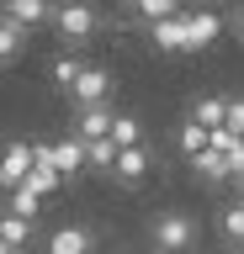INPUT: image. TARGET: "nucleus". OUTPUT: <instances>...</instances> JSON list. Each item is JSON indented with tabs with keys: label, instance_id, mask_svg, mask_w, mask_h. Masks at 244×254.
<instances>
[{
	"label": "nucleus",
	"instance_id": "nucleus-12",
	"mask_svg": "<svg viewBox=\"0 0 244 254\" xmlns=\"http://www.w3.org/2000/svg\"><path fill=\"white\" fill-rule=\"evenodd\" d=\"M112 175L117 180H144L149 175V148H117V164H112Z\"/></svg>",
	"mask_w": 244,
	"mask_h": 254
},
{
	"label": "nucleus",
	"instance_id": "nucleus-5",
	"mask_svg": "<svg viewBox=\"0 0 244 254\" xmlns=\"http://www.w3.org/2000/svg\"><path fill=\"white\" fill-rule=\"evenodd\" d=\"M90 249H96V233L85 222H64L48 233V254H90Z\"/></svg>",
	"mask_w": 244,
	"mask_h": 254
},
{
	"label": "nucleus",
	"instance_id": "nucleus-8",
	"mask_svg": "<svg viewBox=\"0 0 244 254\" xmlns=\"http://www.w3.org/2000/svg\"><path fill=\"white\" fill-rule=\"evenodd\" d=\"M149 37H154V48H160V53H186V11L154 21V27H149Z\"/></svg>",
	"mask_w": 244,
	"mask_h": 254
},
{
	"label": "nucleus",
	"instance_id": "nucleus-9",
	"mask_svg": "<svg viewBox=\"0 0 244 254\" xmlns=\"http://www.w3.org/2000/svg\"><path fill=\"white\" fill-rule=\"evenodd\" d=\"M0 16H5L16 32H27V27H43L53 11L43 5V0H5V5H0Z\"/></svg>",
	"mask_w": 244,
	"mask_h": 254
},
{
	"label": "nucleus",
	"instance_id": "nucleus-26",
	"mask_svg": "<svg viewBox=\"0 0 244 254\" xmlns=\"http://www.w3.org/2000/svg\"><path fill=\"white\" fill-rule=\"evenodd\" d=\"M239 186H244V180H239ZM239 201H244V196H239Z\"/></svg>",
	"mask_w": 244,
	"mask_h": 254
},
{
	"label": "nucleus",
	"instance_id": "nucleus-19",
	"mask_svg": "<svg viewBox=\"0 0 244 254\" xmlns=\"http://www.w3.org/2000/svg\"><path fill=\"white\" fill-rule=\"evenodd\" d=\"M180 5L175 0H138V5H133V16H138V21H149V27H154V21H164V16H175Z\"/></svg>",
	"mask_w": 244,
	"mask_h": 254
},
{
	"label": "nucleus",
	"instance_id": "nucleus-25",
	"mask_svg": "<svg viewBox=\"0 0 244 254\" xmlns=\"http://www.w3.org/2000/svg\"><path fill=\"white\" fill-rule=\"evenodd\" d=\"M0 254H11V249H5V244H0Z\"/></svg>",
	"mask_w": 244,
	"mask_h": 254
},
{
	"label": "nucleus",
	"instance_id": "nucleus-14",
	"mask_svg": "<svg viewBox=\"0 0 244 254\" xmlns=\"http://www.w3.org/2000/svg\"><path fill=\"white\" fill-rule=\"evenodd\" d=\"M223 101H228V95H202L196 111H191V122L207 127V132H218V127H223Z\"/></svg>",
	"mask_w": 244,
	"mask_h": 254
},
{
	"label": "nucleus",
	"instance_id": "nucleus-24",
	"mask_svg": "<svg viewBox=\"0 0 244 254\" xmlns=\"http://www.w3.org/2000/svg\"><path fill=\"white\" fill-rule=\"evenodd\" d=\"M234 32H239V43H244V11H234Z\"/></svg>",
	"mask_w": 244,
	"mask_h": 254
},
{
	"label": "nucleus",
	"instance_id": "nucleus-20",
	"mask_svg": "<svg viewBox=\"0 0 244 254\" xmlns=\"http://www.w3.org/2000/svg\"><path fill=\"white\" fill-rule=\"evenodd\" d=\"M191 164H196V175H202V180H212V186H218V180H228V170H223V159L212 154V148H202V154H196Z\"/></svg>",
	"mask_w": 244,
	"mask_h": 254
},
{
	"label": "nucleus",
	"instance_id": "nucleus-3",
	"mask_svg": "<svg viewBox=\"0 0 244 254\" xmlns=\"http://www.w3.org/2000/svg\"><path fill=\"white\" fill-rule=\"evenodd\" d=\"M48 21H53L59 32H64V43H69V48H75V43H85V37H90V32L101 27V16L90 11V5H59V11H53Z\"/></svg>",
	"mask_w": 244,
	"mask_h": 254
},
{
	"label": "nucleus",
	"instance_id": "nucleus-21",
	"mask_svg": "<svg viewBox=\"0 0 244 254\" xmlns=\"http://www.w3.org/2000/svg\"><path fill=\"white\" fill-rule=\"evenodd\" d=\"M85 164H96V170H112V164H117V148H112V138L85 143Z\"/></svg>",
	"mask_w": 244,
	"mask_h": 254
},
{
	"label": "nucleus",
	"instance_id": "nucleus-17",
	"mask_svg": "<svg viewBox=\"0 0 244 254\" xmlns=\"http://www.w3.org/2000/svg\"><path fill=\"white\" fill-rule=\"evenodd\" d=\"M218 228H223V238H228V244H239V249H244V201L223 206V217H218Z\"/></svg>",
	"mask_w": 244,
	"mask_h": 254
},
{
	"label": "nucleus",
	"instance_id": "nucleus-1",
	"mask_svg": "<svg viewBox=\"0 0 244 254\" xmlns=\"http://www.w3.org/2000/svg\"><path fill=\"white\" fill-rule=\"evenodd\" d=\"M149 238H154V249H160V254H186L196 244V217H191V212H180V206H164L160 217L149 222Z\"/></svg>",
	"mask_w": 244,
	"mask_h": 254
},
{
	"label": "nucleus",
	"instance_id": "nucleus-6",
	"mask_svg": "<svg viewBox=\"0 0 244 254\" xmlns=\"http://www.w3.org/2000/svg\"><path fill=\"white\" fill-rule=\"evenodd\" d=\"M112 117H117L112 106H85V111H75V138H80V143H101L106 132H112Z\"/></svg>",
	"mask_w": 244,
	"mask_h": 254
},
{
	"label": "nucleus",
	"instance_id": "nucleus-4",
	"mask_svg": "<svg viewBox=\"0 0 244 254\" xmlns=\"http://www.w3.org/2000/svg\"><path fill=\"white\" fill-rule=\"evenodd\" d=\"M27 170H32V143H5V148H0V186L5 190H16L21 180H27Z\"/></svg>",
	"mask_w": 244,
	"mask_h": 254
},
{
	"label": "nucleus",
	"instance_id": "nucleus-11",
	"mask_svg": "<svg viewBox=\"0 0 244 254\" xmlns=\"http://www.w3.org/2000/svg\"><path fill=\"white\" fill-rule=\"evenodd\" d=\"M106 138H112V148H144V122H138V117H128V111H117Z\"/></svg>",
	"mask_w": 244,
	"mask_h": 254
},
{
	"label": "nucleus",
	"instance_id": "nucleus-23",
	"mask_svg": "<svg viewBox=\"0 0 244 254\" xmlns=\"http://www.w3.org/2000/svg\"><path fill=\"white\" fill-rule=\"evenodd\" d=\"M202 148H207V127H196V122H186L180 127V154H202Z\"/></svg>",
	"mask_w": 244,
	"mask_h": 254
},
{
	"label": "nucleus",
	"instance_id": "nucleus-13",
	"mask_svg": "<svg viewBox=\"0 0 244 254\" xmlns=\"http://www.w3.org/2000/svg\"><path fill=\"white\" fill-rule=\"evenodd\" d=\"M0 244L11 254H21L27 244H32V222L27 217H11V212H0Z\"/></svg>",
	"mask_w": 244,
	"mask_h": 254
},
{
	"label": "nucleus",
	"instance_id": "nucleus-16",
	"mask_svg": "<svg viewBox=\"0 0 244 254\" xmlns=\"http://www.w3.org/2000/svg\"><path fill=\"white\" fill-rule=\"evenodd\" d=\"M48 74H53V85H64V90H69V85H75V79L85 74V64L75 59V53H59V59L48 64Z\"/></svg>",
	"mask_w": 244,
	"mask_h": 254
},
{
	"label": "nucleus",
	"instance_id": "nucleus-7",
	"mask_svg": "<svg viewBox=\"0 0 244 254\" xmlns=\"http://www.w3.org/2000/svg\"><path fill=\"white\" fill-rule=\"evenodd\" d=\"M218 32H223V16H218V11H186V53L207 48Z\"/></svg>",
	"mask_w": 244,
	"mask_h": 254
},
{
	"label": "nucleus",
	"instance_id": "nucleus-15",
	"mask_svg": "<svg viewBox=\"0 0 244 254\" xmlns=\"http://www.w3.org/2000/svg\"><path fill=\"white\" fill-rule=\"evenodd\" d=\"M5 196H11V201H5V212H11V217H27V222H32V217H37V206H43V196H32L27 186L5 190Z\"/></svg>",
	"mask_w": 244,
	"mask_h": 254
},
{
	"label": "nucleus",
	"instance_id": "nucleus-18",
	"mask_svg": "<svg viewBox=\"0 0 244 254\" xmlns=\"http://www.w3.org/2000/svg\"><path fill=\"white\" fill-rule=\"evenodd\" d=\"M21 48H27V32H16L11 21H5V16H0V64H11Z\"/></svg>",
	"mask_w": 244,
	"mask_h": 254
},
{
	"label": "nucleus",
	"instance_id": "nucleus-10",
	"mask_svg": "<svg viewBox=\"0 0 244 254\" xmlns=\"http://www.w3.org/2000/svg\"><path fill=\"white\" fill-rule=\"evenodd\" d=\"M48 154H53V170L59 175H75V170H85V143L69 132V138H59V143H48Z\"/></svg>",
	"mask_w": 244,
	"mask_h": 254
},
{
	"label": "nucleus",
	"instance_id": "nucleus-2",
	"mask_svg": "<svg viewBox=\"0 0 244 254\" xmlns=\"http://www.w3.org/2000/svg\"><path fill=\"white\" fill-rule=\"evenodd\" d=\"M112 69H101V64H85V74L69 85V101H75V111L85 106H112Z\"/></svg>",
	"mask_w": 244,
	"mask_h": 254
},
{
	"label": "nucleus",
	"instance_id": "nucleus-22",
	"mask_svg": "<svg viewBox=\"0 0 244 254\" xmlns=\"http://www.w3.org/2000/svg\"><path fill=\"white\" fill-rule=\"evenodd\" d=\"M223 127L234 138H244V95H228L223 101Z\"/></svg>",
	"mask_w": 244,
	"mask_h": 254
}]
</instances>
